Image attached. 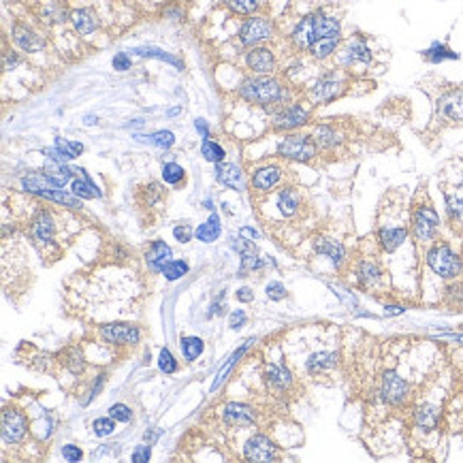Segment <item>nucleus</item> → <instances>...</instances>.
I'll return each mask as SVG.
<instances>
[{
    "label": "nucleus",
    "mask_w": 463,
    "mask_h": 463,
    "mask_svg": "<svg viewBox=\"0 0 463 463\" xmlns=\"http://www.w3.org/2000/svg\"><path fill=\"white\" fill-rule=\"evenodd\" d=\"M239 94L244 101H248L252 105H260V107L280 105V103H284L286 99H289L286 88L276 77H269V75L246 79L239 88Z\"/></svg>",
    "instance_id": "1"
},
{
    "label": "nucleus",
    "mask_w": 463,
    "mask_h": 463,
    "mask_svg": "<svg viewBox=\"0 0 463 463\" xmlns=\"http://www.w3.org/2000/svg\"><path fill=\"white\" fill-rule=\"evenodd\" d=\"M376 400L389 408H404L412 400V384L402 376L400 371L387 367L380 371L376 384Z\"/></svg>",
    "instance_id": "2"
},
{
    "label": "nucleus",
    "mask_w": 463,
    "mask_h": 463,
    "mask_svg": "<svg viewBox=\"0 0 463 463\" xmlns=\"http://www.w3.org/2000/svg\"><path fill=\"white\" fill-rule=\"evenodd\" d=\"M425 260H427V267L438 278H442L446 282L459 280L463 276V256L455 252L446 241H435V244H431L425 254Z\"/></svg>",
    "instance_id": "3"
},
{
    "label": "nucleus",
    "mask_w": 463,
    "mask_h": 463,
    "mask_svg": "<svg viewBox=\"0 0 463 463\" xmlns=\"http://www.w3.org/2000/svg\"><path fill=\"white\" fill-rule=\"evenodd\" d=\"M440 231V216L431 203H416L410 218V233L416 244L431 246Z\"/></svg>",
    "instance_id": "4"
},
{
    "label": "nucleus",
    "mask_w": 463,
    "mask_h": 463,
    "mask_svg": "<svg viewBox=\"0 0 463 463\" xmlns=\"http://www.w3.org/2000/svg\"><path fill=\"white\" fill-rule=\"evenodd\" d=\"M316 152H318V145L314 143L312 137H305V135H289L278 145V154L282 158L299 161V163H310L316 156Z\"/></svg>",
    "instance_id": "5"
},
{
    "label": "nucleus",
    "mask_w": 463,
    "mask_h": 463,
    "mask_svg": "<svg viewBox=\"0 0 463 463\" xmlns=\"http://www.w3.org/2000/svg\"><path fill=\"white\" fill-rule=\"evenodd\" d=\"M340 365V350L336 348H322L312 352L310 357L303 361V369L307 376L312 378H322L327 373H331Z\"/></svg>",
    "instance_id": "6"
},
{
    "label": "nucleus",
    "mask_w": 463,
    "mask_h": 463,
    "mask_svg": "<svg viewBox=\"0 0 463 463\" xmlns=\"http://www.w3.org/2000/svg\"><path fill=\"white\" fill-rule=\"evenodd\" d=\"M355 282L363 291H369V293L380 291L382 284H384V271L376 260L363 258V260L357 263V267H355Z\"/></svg>",
    "instance_id": "7"
},
{
    "label": "nucleus",
    "mask_w": 463,
    "mask_h": 463,
    "mask_svg": "<svg viewBox=\"0 0 463 463\" xmlns=\"http://www.w3.org/2000/svg\"><path fill=\"white\" fill-rule=\"evenodd\" d=\"M274 34V26L269 19L265 17H250L244 21V26L239 30V41L244 43V45H258V43L271 39Z\"/></svg>",
    "instance_id": "8"
},
{
    "label": "nucleus",
    "mask_w": 463,
    "mask_h": 463,
    "mask_svg": "<svg viewBox=\"0 0 463 463\" xmlns=\"http://www.w3.org/2000/svg\"><path fill=\"white\" fill-rule=\"evenodd\" d=\"M26 431H28L26 416L17 412L15 408H5V412H3V442L17 444L24 440Z\"/></svg>",
    "instance_id": "9"
},
{
    "label": "nucleus",
    "mask_w": 463,
    "mask_h": 463,
    "mask_svg": "<svg viewBox=\"0 0 463 463\" xmlns=\"http://www.w3.org/2000/svg\"><path fill=\"white\" fill-rule=\"evenodd\" d=\"M318 39H320V34H318V15L316 13L303 17L291 34V41L297 50H310Z\"/></svg>",
    "instance_id": "10"
},
{
    "label": "nucleus",
    "mask_w": 463,
    "mask_h": 463,
    "mask_svg": "<svg viewBox=\"0 0 463 463\" xmlns=\"http://www.w3.org/2000/svg\"><path fill=\"white\" fill-rule=\"evenodd\" d=\"M307 120H310V112L299 105V103H293L289 107L280 109V112L274 116V128L276 130H295L303 124H307Z\"/></svg>",
    "instance_id": "11"
},
{
    "label": "nucleus",
    "mask_w": 463,
    "mask_h": 463,
    "mask_svg": "<svg viewBox=\"0 0 463 463\" xmlns=\"http://www.w3.org/2000/svg\"><path fill=\"white\" fill-rule=\"evenodd\" d=\"M438 116L446 122H463V90L455 88V90L444 92L438 99Z\"/></svg>",
    "instance_id": "12"
},
{
    "label": "nucleus",
    "mask_w": 463,
    "mask_h": 463,
    "mask_svg": "<svg viewBox=\"0 0 463 463\" xmlns=\"http://www.w3.org/2000/svg\"><path fill=\"white\" fill-rule=\"evenodd\" d=\"M440 406L438 404H431V402H423V404H416L412 408V425L414 429L418 431H435L438 425H440Z\"/></svg>",
    "instance_id": "13"
},
{
    "label": "nucleus",
    "mask_w": 463,
    "mask_h": 463,
    "mask_svg": "<svg viewBox=\"0 0 463 463\" xmlns=\"http://www.w3.org/2000/svg\"><path fill=\"white\" fill-rule=\"evenodd\" d=\"M99 333L107 344H116V346H122V344L135 346L139 344V338H141L139 329L132 325H105L99 329Z\"/></svg>",
    "instance_id": "14"
},
{
    "label": "nucleus",
    "mask_w": 463,
    "mask_h": 463,
    "mask_svg": "<svg viewBox=\"0 0 463 463\" xmlns=\"http://www.w3.org/2000/svg\"><path fill=\"white\" fill-rule=\"evenodd\" d=\"M342 94V81L336 77V73L322 75L312 88H310V101L320 105V103H331Z\"/></svg>",
    "instance_id": "15"
},
{
    "label": "nucleus",
    "mask_w": 463,
    "mask_h": 463,
    "mask_svg": "<svg viewBox=\"0 0 463 463\" xmlns=\"http://www.w3.org/2000/svg\"><path fill=\"white\" fill-rule=\"evenodd\" d=\"M265 382L274 393L282 395L293 387V371L284 363H267L265 365Z\"/></svg>",
    "instance_id": "16"
},
{
    "label": "nucleus",
    "mask_w": 463,
    "mask_h": 463,
    "mask_svg": "<svg viewBox=\"0 0 463 463\" xmlns=\"http://www.w3.org/2000/svg\"><path fill=\"white\" fill-rule=\"evenodd\" d=\"M54 233H56V227H54V218L50 212L41 209L30 223V235L32 239L37 241V244L41 246H48L54 241Z\"/></svg>",
    "instance_id": "17"
},
{
    "label": "nucleus",
    "mask_w": 463,
    "mask_h": 463,
    "mask_svg": "<svg viewBox=\"0 0 463 463\" xmlns=\"http://www.w3.org/2000/svg\"><path fill=\"white\" fill-rule=\"evenodd\" d=\"M312 246H314V252H316V254L327 256L331 263L336 265L338 269L346 263V248H344L342 241H336V239H331V237L318 235V237L312 241Z\"/></svg>",
    "instance_id": "18"
},
{
    "label": "nucleus",
    "mask_w": 463,
    "mask_h": 463,
    "mask_svg": "<svg viewBox=\"0 0 463 463\" xmlns=\"http://www.w3.org/2000/svg\"><path fill=\"white\" fill-rule=\"evenodd\" d=\"M408 241V229L400 227V225H391V227H380L378 229V244L382 248V252L393 254L397 248H402Z\"/></svg>",
    "instance_id": "19"
},
{
    "label": "nucleus",
    "mask_w": 463,
    "mask_h": 463,
    "mask_svg": "<svg viewBox=\"0 0 463 463\" xmlns=\"http://www.w3.org/2000/svg\"><path fill=\"white\" fill-rule=\"evenodd\" d=\"M11 37H13V43L15 45L21 50V52H28V54H32V52H41V50H45V39H43L41 34H37L32 28H28V26H13V30H11Z\"/></svg>",
    "instance_id": "20"
},
{
    "label": "nucleus",
    "mask_w": 463,
    "mask_h": 463,
    "mask_svg": "<svg viewBox=\"0 0 463 463\" xmlns=\"http://www.w3.org/2000/svg\"><path fill=\"white\" fill-rule=\"evenodd\" d=\"M276 457H278L276 446L271 444V440L267 435L256 433V435H252L248 442H246V459H252V461H271Z\"/></svg>",
    "instance_id": "21"
},
{
    "label": "nucleus",
    "mask_w": 463,
    "mask_h": 463,
    "mask_svg": "<svg viewBox=\"0 0 463 463\" xmlns=\"http://www.w3.org/2000/svg\"><path fill=\"white\" fill-rule=\"evenodd\" d=\"M250 71L258 75H271L276 71V56L267 48H252L246 56Z\"/></svg>",
    "instance_id": "22"
},
{
    "label": "nucleus",
    "mask_w": 463,
    "mask_h": 463,
    "mask_svg": "<svg viewBox=\"0 0 463 463\" xmlns=\"http://www.w3.org/2000/svg\"><path fill=\"white\" fill-rule=\"evenodd\" d=\"M223 416H225V423H227V425H233V427H248V425L254 423L256 412H254L248 404L233 402V404H227V406L223 408Z\"/></svg>",
    "instance_id": "23"
},
{
    "label": "nucleus",
    "mask_w": 463,
    "mask_h": 463,
    "mask_svg": "<svg viewBox=\"0 0 463 463\" xmlns=\"http://www.w3.org/2000/svg\"><path fill=\"white\" fill-rule=\"evenodd\" d=\"M216 180L227 186V188H233V190H244V173L241 169L233 163H218L216 165Z\"/></svg>",
    "instance_id": "24"
},
{
    "label": "nucleus",
    "mask_w": 463,
    "mask_h": 463,
    "mask_svg": "<svg viewBox=\"0 0 463 463\" xmlns=\"http://www.w3.org/2000/svg\"><path fill=\"white\" fill-rule=\"evenodd\" d=\"M369 60H371V50L367 48V43L363 39H352L340 56V62L346 66L357 64V62H369Z\"/></svg>",
    "instance_id": "25"
},
{
    "label": "nucleus",
    "mask_w": 463,
    "mask_h": 463,
    "mask_svg": "<svg viewBox=\"0 0 463 463\" xmlns=\"http://www.w3.org/2000/svg\"><path fill=\"white\" fill-rule=\"evenodd\" d=\"M145 260H147V265H150V269H152V271L163 274V267L171 260V248L165 244V241H161V239L152 241V246H150L147 252H145Z\"/></svg>",
    "instance_id": "26"
},
{
    "label": "nucleus",
    "mask_w": 463,
    "mask_h": 463,
    "mask_svg": "<svg viewBox=\"0 0 463 463\" xmlns=\"http://www.w3.org/2000/svg\"><path fill=\"white\" fill-rule=\"evenodd\" d=\"M444 201H446V214H449L451 225L463 229V186L455 190H446Z\"/></svg>",
    "instance_id": "27"
},
{
    "label": "nucleus",
    "mask_w": 463,
    "mask_h": 463,
    "mask_svg": "<svg viewBox=\"0 0 463 463\" xmlns=\"http://www.w3.org/2000/svg\"><path fill=\"white\" fill-rule=\"evenodd\" d=\"M21 188H24L26 192H30V194L41 196L43 192H48L52 188H58V186L52 182L50 175L43 171V173H28V175H24V178H21Z\"/></svg>",
    "instance_id": "28"
},
{
    "label": "nucleus",
    "mask_w": 463,
    "mask_h": 463,
    "mask_svg": "<svg viewBox=\"0 0 463 463\" xmlns=\"http://www.w3.org/2000/svg\"><path fill=\"white\" fill-rule=\"evenodd\" d=\"M280 178H282V171L278 167H274V165L271 167H260L252 175V188L260 190V192L271 190L280 182Z\"/></svg>",
    "instance_id": "29"
},
{
    "label": "nucleus",
    "mask_w": 463,
    "mask_h": 463,
    "mask_svg": "<svg viewBox=\"0 0 463 463\" xmlns=\"http://www.w3.org/2000/svg\"><path fill=\"white\" fill-rule=\"evenodd\" d=\"M71 24H73L75 32H79L83 37L92 34L99 28V21H96V15H94L92 9H77V11H73L71 13Z\"/></svg>",
    "instance_id": "30"
},
{
    "label": "nucleus",
    "mask_w": 463,
    "mask_h": 463,
    "mask_svg": "<svg viewBox=\"0 0 463 463\" xmlns=\"http://www.w3.org/2000/svg\"><path fill=\"white\" fill-rule=\"evenodd\" d=\"M312 139L318 145V150H333L342 143L340 132L331 124H318L312 132Z\"/></svg>",
    "instance_id": "31"
},
{
    "label": "nucleus",
    "mask_w": 463,
    "mask_h": 463,
    "mask_svg": "<svg viewBox=\"0 0 463 463\" xmlns=\"http://www.w3.org/2000/svg\"><path fill=\"white\" fill-rule=\"evenodd\" d=\"M41 198H48V201H54L58 205H64V207H71V209H81V198L75 194V192H66L62 188H52L48 192H43Z\"/></svg>",
    "instance_id": "32"
},
{
    "label": "nucleus",
    "mask_w": 463,
    "mask_h": 463,
    "mask_svg": "<svg viewBox=\"0 0 463 463\" xmlns=\"http://www.w3.org/2000/svg\"><path fill=\"white\" fill-rule=\"evenodd\" d=\"M220 233H223V227H220V218L218 214H212L207 223L198 225L194 235L198 241H203V244H212V241H216L220 237Z\"/></svg>",
    "instance_id": "33"
},
{
    "label": "nucleus",
    "mask_w": 463,
    "mask_h": 463,
    "mask_svg": "<svg viewBox=\"0 0 463 463\" xmlns=\"http://www.w3.org/2000/svg\"><path fill=\"white\" fill-rule=\"evenodd\" d=\"M301 205V194L295 188H282L278 194V207L284 216H293Z\"/></svg>",
    "instance_id": "34"
},
{
    "label": "nucleus",
    "mask_w": 463,
    "mask_h": 463,
    "mask_svg": "<svg viewBox=\"0 0 463 463\" xmlns=\"http://www.w3.org/2000/svg\"><path fill=\"white\" fill-rule=\"evenodd\" d=\"M338 45H340V37H327V39H318L307 52L312 54L314 60H327L331 54H336Z\"/></svg>",
    "instance_id": "35"
},
{
    "label": "nucleus",
    "mask_w": 463,
    "mask_h": 463,
    "mask_svg": "<svg viewBox=\"0 0 463 463\" xmlns=\"http://www.w3.org/2000/svg\"><path fill=\"white\" fill-rule=\"evenodd\" d=\"M135 139L141 141V143L163 147V150H167L175 143V135L171 130H156V132H152V135H135Z\"/></svg>",
    "instance_id": "36"
},
{
    "label": "nucleus",
    "mask_w": 463,
    "mask_h": 463,
    "mask_svg": "<svg viewBox=\"0 0 463 463\" xmlns=\"http://www.w3.org/2000/svg\"><path fill=\"white\" fill-rule=\"evenodd\" d=\"M73 192L79 196V198H99L101 196V190L96 188V184L88 178V175L81 173V178L73 180Z\"/></svg>",
    "instance_id": "37"
},
{
    "label": "nucleus",
    "mask_w": 463,
    "mask_h": 463,
    "mask_svg": "<svg viewBox=\"0 0 463 463\" xmlns=\"http://www.w3.org/2000/svg\"><path fill=\"white\" fill-rule=\"evenodd\" d=\"M64 367L69 369L71 373H75V376L83 373V369H85V359H83V355L79 352V348H69V350L64 352Z\"/></svg>",
    "instance_id": "38"
},
{
    "label": "nucleus",
    "mask_w": 463,
    "mask_h": 463,
    "mask_svg": "<svg viewBox=\"0 0 463 463\" xmlns=\"http://www.w3.org/2000/svg\"><path fill=\"white\" fill-rule=\"evenodd\" d=\"M201 156L207 161V163H214V165H218V163H223L225 161V150H223V145H218L216 141H209V139H203V145H201Z\"/></svg>",
    "instance_id": "39"
},
{
    "label": "nucleus",
    "mask_w": 463,
    "mask_h": 463,
    "mask_svg": "<svg viewBox=\"0 0 463 463\" xmlns=\"http://www.w3.org/2000/svg\"><path fill=\"white\" fill-rule=\"evenodd\" d=\"M182 352L186 361H194L203 352V340L201 338H182Z\"/></svg>",
    "instance_id": "40"
},
{
    "label": "nucleus",
    "mask_w": 463,
    "mask_h": 463,
    "mask_svg": "<svg viewBox=\"0 0 463 463\" xmlns=\"http://www.w3.org/2000/svg\"><path fill=\"white\" fill-rule=\"evenodd\" d=\"M444 295H446V303L451 307H455V310H463V282L453 280V284L446 286Z\"/></svg>",
    "instance_id": "41"
},
{
    "label": "nucleus",
    "mask_w": 463,
    "mask_h": 463,
    "mask_svg": "<svg viewBox=\"0 0 463 463\" xmlns=\"http://www.w3.org/2000/svg\"><path fill=\"white\" fill-rule=\"evenodd\" d=\"M161 175H163V182H165V184L175 186V184H180V182L184 180V169H182L178 163H165Z\"/></svg>",
    "instance_id": "42"
},
{
    "label": "nucleus",
    "mask_w": 463,
    "mask_h": 463,
    "mask_svg": "<svg viewBox=\"0 0 463 463\" xmlns=\"http://www.w3.org/2000/svg\"><path fill=\"white\" fill-rule=\"evenodd\" d=\"M225 3L233 13L239 15H252L260 7V0H225Z\"/></svg>",
    "instance_id": "43"
},
{
    "label": "nucleus",
    "mask_w": 463,
    "mask_h": 463,
    "mask_svg": "<svg viewBox=\"0 0 463 463\" xmlns=\"http://www.w3.org/2000/svg\"><path fill=\"white\" fill-rule=\"evenodd\" d=\"M188 274V263L186 260H169L165 267H163V276L169 280V282H173V280H178V278H182V276H186Z\"/></svg>",
    "instance_id": "44"
},
{
    "label": "nucleus",
    "mask_w": 463,
    "mask_h": 463,
    "mask_svg": "<svg viewBox=\"0 0 463 463\" xmlns=\"http://www.w3.org/2000/svg\"><path fill=\"white\" fill-rule=\"evenodd\" d=\"M425 58H427L429 62H442V60H457L459 56H457L455 52H451L449 48H444V45H440V43H435V45H433L431 50L425 52Z\"/></svg>",
    "instance_id": "45"
},
{
    "label": "nucleus",
    "mask_w": 463,
    "mask_h": 463,
    "mask_svg": "<svg viewBox=\"0 0 463 463\" xmlns=\"http://www.w3.org/2000/svg\"><path fill=\"white\" fill-rule=\"evenodd\" d=\"M132 54H139L143 58H158V60H167V62H171L175 66H182V62L178 58H173V56H169V54H165L161 50H154V48H137V50H132Z\"/></svg>",
    "instance_id": "46"
},
{
    "label": "nucleus",
    "mask_w": 463,
    "mask_h": 463,
    "mask_svg": "<svg viewBox=\"0 0 463 463\" xmlns=\"http://www.w3.org/2000/svg\"><path fill=\"white\" fill-rule=\"evenodd\" d=\"M92 431L99 435V438H107L112 435L116 431V418H96V421L92 423Z\"/></svg>",
    "instance_id": "47"
},
{
    "label": "nucleus",
    "mask_w": 463,
    "mask_h": 463,
    "mask_svg": "<svg viewBox=\"0 0 463 463\" xmlns=\"http://www.w3.org/2000/svg\"><path fill=\"white\" fill-rule=\"evenodd\" d=\"M54 145H56V147H60V150H62L64 154H69L71 158H77L79 154L83 152V145H81V143H77V141H71V139H62V137H56Z\"/></svg>",
    "instance_id": "48"
},
{
    "label": "nucleus",
    "mask_w": 463,
    "mask_h": 463,
    "mask_svg": "<svg viewBox=\"0 0 463 463\" xmlns=\"http://www.w3.org/2000/svg\"><path fill=\"white\" fill-rule=\"evenodd\" d=\"M158 367H161V371H165V373H175V371H178V361L173 359V355H171V352H169L167 348L161 350Z\"/></svg>",
    "instance_id": "49"
},
{
    "label": "nucleus",
    "mask_w": 463,
    "mask_h": 463,
    "mask_svg": "<svg viewBox=\"0 0 463 463\" xmlns=\"http://www.w3.org/2000/svg\"><path fill=\"white\" fill-rule=\"evenodd\" d=\"M109 416L116 418V421H120V423H128L130 418H132V412L124 404H114L112 408H109Z\"/></svg>",
    "instance_id": "50"
},
{
    "label": "nucleus",
    "mask_w": 463,
    "mask_h": 463,
    "mask_svg": "<svg viewBox=\"0 0 463 463\" xmlns=\"http://www.w3.org/2000/svg\"><path fill=\"white\" fill-rule=\"evenodd\" d=\"M265 293H267V297L274 299V301H280V299L286 297V289H284V284H280V282H269L267 289H265Z\"/></svg>",
    "instance_id": "51"
},
{
    "label": "nucleus",
    "mask_w": 463,
    "mask_h": 463,
    "mask_svg": "<svg viewBox=\"0 0 463 463\" xmlns=\"http://www.w3.org/2000/svg\"><path fill=\"white\" fill-rule=\"evenodd\" d=\"M173 235H175V239L180 241V244H188L194 233H192L190 225H178V227L173 229Z\"/></svg>",
    "instance_id": "52"
},
{
    "label": "nucleus",
    "mask_w": 463,
    "mask_h": 463,
    "mask_svg": "<svg viewBox=\"0 0 463 463\" xmlns=\"http://www.w3.org/2000/svg\"><path fill=\"white\" fill-rule=\"evenodd\" d=\"M112 64H114V71H128L130 69V56L128 54H116L114 56V60H112Z\"/></svg>",
    "instance_id": "53"
},
{
    "label": "nucleus",
    "mask_w": 463,
    "mask_h": 463,
    "mask_svg": "<svg viewBox=\"0 0 463 463\" xmlns=\"http://www.w3.org/2000/svg\"><path fill=\"white\" fill-rule=\"evenodd\" d=\"M62 457H64L66 461H71V463H75V461H79V459L83 457V453L79 451V446H73V444H66V446L62 449Z\"/></svg>",
    "instance_id": "54"
},
{
    "label": "nucleus",
    "mask_w": 463,
    "mask_h": 463,
    "mask_svg": "<svg viewBox=\"0 0 463 463\" xmlns=\"http://www.w3.org/2000/svg\"><path fill=\"white\" fill-rule=\"evenodd\" d=\"M246 322V312L244 310H233V314L229 316V325L231 329H241Z\"/></svg>",
    "instance_id": "55"
},
{
    "label": "nucleus",
    "mask_w": 463,
    "mask_h": 463,
    "mask_svg": "<svg viewBox=\"0 0 463 463\" xmlns=\"http://www.w3.org/2000/svg\"><path fill=\"white\" fill-rule=\"evenodd\" d=\"M194 128H196V132H198V135H201L203 139H209V126H207V122H205L203 118L194 120Z\"/></svg>",
    "instance_id": "56"
},
{
    "label": "nucleus",
    "mask_w": 463,
    "mask_h": 463,
    "mask_svg": "<svg viewBox=\"0 0 463 463\" xmlns=\"http://www.w3.org/2000/svg\"><path fill=\"white\" fill-rule=\"evenodd\" d=\"M147 459H150V446H143V444H141L135 453H132V461H135V463H139V461H147Z\"/></svg>",
    "instance_id": "57"
},
{
    "label": "nucleus",
    "mask_w": 463,
    "mask_h": 463,
    "mask_svg": "<svg viewBox=\"0 0 463 463\" xmlns=\"http://www.w3.org/2000/svg\"><path fill=\"white\" fill-rule=\"evenodd\" d=\"M19 62V58L15 56V54H5V71H9V69H13V66Z\"/></svg>",
    "instance_id": "58"
},
{
    "label": "nucleus",
    "mask_w": 463,
    "mask_h": 463,
    "mask_svg": "<svg viewBox=\"0 0 463 463\" xmlns=\"http://www.w3.org/2000/svg\"><path fill=\"white\" fill-rule=\"evenodd\" d=\"M237 299H239V301H252V299H254V295H252V291H250V289H239Z\"/></svg>",
    "instance_id": "59"
},
{
    "label": "nucleus",
    "mask_w": 463,
    "mask_h": 463,
    "mask_svg": "<svg viewBox=\"0 0 463 463\" xmlns=\"http://www.w3.org/2000/svg\"><path fill=\"white\" fill-rule=\"evenodd\" d=\"M241 233V237H250V239H258V233L254 231V229H248V227H244L239 231Z\"/></svg>",
    "instance_id": "60"
},
{
    "label": "nucleus",
    "mask_w": 463,
    "mask_h": 463,
    "mask_svg": "<svg viewBox=\"0 0 463 463\" xmlns=\"http://www.w3.org/2000/svg\"><path fill=\"white\" fill-rule=\"evenodd\" d=\"M96 122H99V120L92 118V116H88V118H85V124H96Z\"/></svg>",
    "instance_id": "61"
},
{
    "label": "nucleus",
    "mask_w": 463,
    "mask_h": 463,
    "mask_svg": "<svg viewBox=\"0 0 463 463\" xmlns=\"http://www.w3.org/2000/svg\"><path fill=\"white\" fill-rule=\"evenodd\" d=\"M180 109H182V107H175V109H171L169 116H178V114H180Z\"/></svg>",
    "instance_id": "62"
},
{
    "label": "nucleus",
    "mask_w": 463,
    "mask_h": 463,
    "mask_svg": "<svg viewBox=\"0 0 463 463\" xmlns=\"http://www.w3.org/2000/svg\"><path fill=\"white\" fill-rule=\"evenodd\" d=\"M459 186H463V175H461V184H459Z\"/></svg>",
    "instance_id": "63"
}]
</instances>
